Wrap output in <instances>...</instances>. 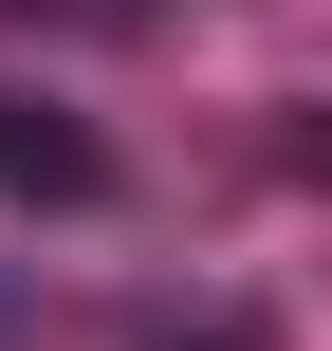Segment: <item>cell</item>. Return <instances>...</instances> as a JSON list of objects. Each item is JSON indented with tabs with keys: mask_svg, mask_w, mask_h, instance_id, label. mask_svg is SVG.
<instances>
[{
	"mask_svg": "<svg viewBox=\"0 0 332 351\" xmlns=\"http://www.w3.org/2000/svg\"><path fill=\"white\" fill-rule=\"evenodd\" d=\"M0 185H18V204H111V148H92L74 111H37V93H0Z\"/></svg>",
	"mask_w": 332,
	"mask_h": 351,
	"instance_id": "6da1fadb",
	"label": "cell"
},
{
	"mask_svg": "<svg viewBox=\"0 0 332 351\" xmlns=\"http://www.w3.org/2000/svg\"><path fill=\"white\" fill-rule=\"evenodd\" d=\"M148 351H240V333H148Z\"/></svg>",
	"mask_w": 332,
	"mask_h": 351,
	"instance_id": "7a4b0ae2",
	"label": "cell"
},
{
	"mask_svg": "<svg viewBox=\"0 0 332 351\" xmlns=\"http://www.w3.org/2000/svg\"><path fill=\"white\" fill-rule=\"evenodd\" d=\"M0 19H18V0H0ZM74 19H129V0H74Z\"/></svg>",
	"mask_w": 332,
	"mask_h": 351,
	"instance_id": "3957f363",
	"label": "cell"
}]
</instances>
